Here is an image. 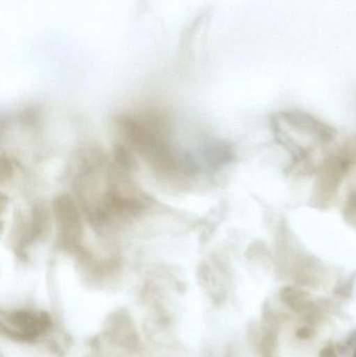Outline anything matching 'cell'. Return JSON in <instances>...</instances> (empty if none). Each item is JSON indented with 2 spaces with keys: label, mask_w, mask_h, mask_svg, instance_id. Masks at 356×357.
Returning a JSON list of instances; mask_svg holds the SVG:
<instances>
[{
  "label": "cell",
  "mask_w": 356,
  "mask_h": 357,
  "mask_svg": "<svg viewBox=\"0 0 356 357\" xmlns=\"http://www.w3.org/2000/svg\"><path fill=\"white\" fill-rule=\"evenodd\" d=\"M8 335L21 341H33L49 329L52 320L46 312H16L8 314Z\"/></svg>",
  "instance_id": "obj_1"
}]
</instances>
